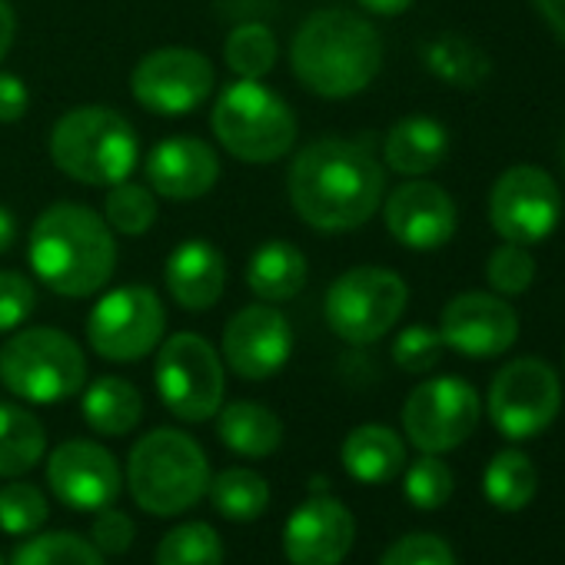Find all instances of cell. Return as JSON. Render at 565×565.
<instances>
[{
	"mask_svg": "<svg viewBox=\"0 0 565 565\" xmlns=\"http://www.w3.org/2000/svg\"><path fill=\"white\" fill-rule=\"evenodd\" d=\"M28 259L34 276L57 297H94L117 266L114 230L84 203H51L31 226Z\"/></svg>",
	"mask_w": 565,
	"mask_h": 565,
	"instance_id": "7a4b0ae2",
	"label": "cell"
},
{
	"mask_svg": "<svg viewBox=\"0 0 565 565\" xmlns=\"http://www.w3.org/2000/svg\"><path fill=\"white\" fill-rule=\"evenodd\" d=\"M210 130L216 143L243 163H273L282 160L297 143V117L290 104L263 81L236 77L216 94L210 110Z\"/></svg>",
	"mask_w": 565,
	"mask_h": 565,
	"instance_id": "8992f818",
	"label": "cell"
},
{
	"mask_svg": "<svg viewBox=\"0 0 565 565\" xmlns=\"http://www.w3.org/2000/svg\"><path fill=\"white\" fill-rule=\"evenodd\" d=\"M167 307L147 282L104 294L87 317V343L100 360L137 363L163 343Z\"/></svg>",
	"mask_w": 565,
	"mask_h": 565,
	"instance_id": "30bf717a",
	"label": "cell"
},
{
	"mask_svg": "<svg viewBox=\"0 0 565 565\" xmlns=\"http://www.w3.org/2000/svg\"><path fill=\"white\" fill-rule=\"evenodd\" d=\"M409 287L386 266H353L340 273L323 300L330 330L350 347H370L383 340L406 313Z\"/></svg>",
	"mask_w": 565,
	"mask_h": 565,
	"instance_id": "ba28073f",
	"label": "cell"
},
{
	"mask_svg": "<svg viewBox=\"0 0 565 565\" xmlns=\"http://www.w3.org/2000/svg\"><path fill=\"white\" fill-rule=\"evenodd\" d=\"M456 489V479H452V469L439 459V456H429L423 452V459H416L409 469H406V499L416 505V509H439L449 502Z\"/></svg>",
	"mask_w": 565,
	"mask_h": 565,
	"instance_id": "8d00e7d4",
	"label": "cell"
},
{
	"mask_svg": "<svg viewBox=\"0 0 565 565\" xmlns=\"http://www.w3.org/2000/svg\"><path fill=\"white\" fill-rule=\"evenodd\" d=\"M383 220L390 236L416 253H429L446 246L456 236V203L452 196L439 186L429 183L423 177H409L406 183H399L386 203H383Z\"/></svg>",
	"mask_w": 565,
	"mask_h": 565,
	"instance_id": "ac0fdd59",
	"label": "cell"
},
{
	"mask_svg": "<svg viewBox=\"0 0 565 565\" xmlns=\"http://www.w3.org/2000/svg\"><path fill=\"white\" fill-rule=\"evenodd\" d=\"M14 38H18V14L11 8V0H0V64L11 54Z\"/></svg>",
	"mask_w": 565,
	"mask_h": 565,
	"instance_id": "7bdbcfd3",
	"label": "cell"
},
{
	"mask_svg": "<svg viewBox=\"0 0 565 565\" xmlns=\"http://www.w3.org/2000/svg\"><path fill=\"white\" fill-rule=\"evenodd\" d=\"M479 393L459 376H436L419 383L403 406L406 439L429 456L459 449L479 426Z\"/></svg>",
	"mask_w": 565,
	"mask_h": 565,
	"instance_id": "4fadbf2b",
	"label": "cell"
},
{
	"mask_svg": "<svg viewBox=\"0 0 565 565\" xmlns=\"http://www.w3.org/2000/svg\"><path fill=\"white\" fill-rule=\"evenodd\" d=\"M423 64L433 77H439L443 84H449L456 90H479L492 74L486 51L476 47L472 41L459 38V34L433 38L423 47Z\"/></svg>",
	"mask_w": 565,
	"mask_h": 565,
	"instance_id": "83f0119b",
	"label": "cell"
},
{
	"mask_svg": "<svg viewBox=\"0 0 565 565\" xmlns=\"http://www.w3.org/2000/svg\"><path fill=\"white\" fill-rule=\"evenodd\" d=\"M356 4L370 14H380V18H399L416 4V0H356Z\"/></svg>",
	"mask_w": 565,
	"mask_h": 565,
	"instance_id": "f6af8a7d",
	"label": "cell"
},
{
	"mask_svg": "<svg viewBox=\"0 0 565 565\" xmlns=\"http://www.w3.org/2000/svg\"><path fill=\"white\" fill-rule=\"evenodd\" d=\"M127 489L150 515H180L210 489V459L180 429H153L127 456Z\"/></svg>",
	"mask_w": 565,
	"mask_h": 565,
	"instance_id": "5b68a950",
	"label": "cell"
},
{
	"mask_svg": "<svg viewBox=\"0 0 565 565\" xmlns=\"http://www.w3.org/2000/svg\"><path fill=\"white\" fill-rule=\"evenodd\" d=\"M47 452L44 423L14 403H0V479H18L31 472Z\"/></svg>",
	"mask_w": 565,
	"mask_h": 565,
	"instance_id": "4316f807",
	"label": "cell"
},
{
	"mask_svg": "<svg viewBox=\"0 0 565 565\" xmlns=\"http://www.w3.org/2000/svg\"><path fill=\"white\" fill-rule=\"evenodd\" d=\"M294 356V327L276 303H253L230 317L223 327V360L249 383L276 376Z\"/></svg>",
	"mask_w": 565,
	"mask_h": 565,
	"instance_id": "9a60e30c",
	"label": "cell"
},
{
	"mask_svg": "<svg viewBox=\"0 0 565 565\" xmlns=\"http://www.w3.org/2000/svg\"><path fill=\"white\" fill-rule=\"evenodd\" d=\"M216 433H220V439H223V446L230 452L246 456V459H266L282 443L279 416L273 409L253 403V399H239V403L220 406Z\"/></svg>",
	"mask_w": 565,
	"mask_h": 565,
	"instance_id": "d4e9b609",
	"label": "cell"
},
{
	"mask_svg": "<svg viewBox=\"0 0 565 565\" xmlns=\"http://www.w3.org/2000/svg\"><path fill=\"white\" fill-rule=\"evenodd\" d=\"M542 21L552 28V34L565 44V0H532Z\"/></svg>",
	"mask_w": 565,
	"mask_h": 565,
	"instance_id": "ee69618b",
	"label": "cell"
},
{
	"mask_svg": "<svg viewBox=\"0 0 565 565\" xmlns=\"http://www.w3.org/2000/svg\"><path fill=\"white\" fill-rule=\"evenodd\" d=\"M287 193L307 226L320 233H350L370 223L383 206L386 173L370 147L323 137L294 157Z\"/></svg>",
	"mask_w": 565,
	"mask_h": 565,
	"instance_id": "6da1fadb",
	"label": "cell"
},
{
	"mask_svg": "<svg viewBox=\"0 0 565 565\" xmlns=\"http://www.w3.org/2000/svg\"><path fill=\"white\" fill-rule=\"evenodd\" d=\"M14 239H18V216L8 206H0V253H8Z\"/></svg>",
	"mask_w": 565,
	"mask_h": 565,
	"instance_id": "bcb514c9",
	"label": "cell"
},
{
	"mask_svg": "<svg viewBox=\"0 0 565 565\" xmlns=\"http://www.w3.org/2000/svg\"><path fill=\"white\" fill-rule=\"evenodd\" d=\"M562 167H565V134H562Z\"/></svg>",
	"mask_w": 565,
	"mask_h": 565,
	"instance_id": "7dc6e473",
	"label": "cell"
},
{
	"mask_svg": "<svg viewBox=\"0 0 565 565\" xmlns=\"http://www.w3.org/2000/svg\"><path fill=\"white\" fill-rule=\"evenodd\" d=\"M11 565H104V552L74 532H47L24 542Z\"/></svg>",
	"mask_w": 565,
	"mask_h": 565,
	"instance_id": "836d02e7",
	"label": "cell"
},
{
	"mask_svg": "<svg viewBox=\"0 0 565 565\" xmlns=\"http://www.w3.org/2000/svg\"><path fill=\"white\" fill-rule=\"evenodd\" d=\"M47 486L64 505L77 512H97L114 505L124 486V472L107 446L90 439H67L47 459Z\"/></svg>",
	"mask_w": 565,
	"mask_h": 565,
	"instance_id": "e0dca14e",
	"label": "cell"
},
{
	"mask_svg": "<svg viewBox=\"0 0 565 565\" xmlns=\"http://www.w3.org/2000/svg\"><path fill=\"white\" fill-rule=\"evenodd\" d=\"M535 486H539L535 462L519 449H502L499 456H492V462L486 466V476H482L486 499L502 512L525 509L535 495Z\"/></svg>",
	"mask_w": 565,
	"mask_h": 565,
	"instance_id": "f1b7e54d",
	"label": "cell"
},
{
	"mask_svg": "<svg viewBox=\"0 0 565 565\" xmlns=\"http://www.w3.org/2000/svg\"><path fill=\"white\" fill-rule=\"evenodd\" d=\"M153 383L163 406L183 423H206L223 406L226 373L213 343L200 333H173L157 347Z\"/></svg>",
	"mask_w": 565,
	"mask_h": 565,
	"instance_id": "9c48e42d",
	"label": "cell"
},
{
	"mask_svg": "<svg viewBox=\"0 0 565 565\" xmlns=\"http://www.w3.org/2000/svg\"><path fill=\"white\" fill-rule=\"evenodd\" d=\"M486 409L505 439H532L545 433L562 409L558 373L535 356L512 360L492 376Z\"/></svg>",
	"mask_w": 565,
	"mask_h": 565,
	"instance_id": "8fae6325",
	"label": "cell"
},
{
	"mask_svg": "<svg viewBox=\"0 0 565 565\" xmlns=\"http://www.w3.org/2000/svg\"><path fill=\"white\" fill-rule=\"evenodd\" d=\"M143 170H147V186L157 196L183 203V200H200L216 186L220 157L206 140L177 134L150 150Z\"/></svg>",
	"mask_w": 565,
	"mask_h": 565,
	"instance_id": "ffe728a7",
	"label": "cell"
},
{
	"mask_svg": "<svg viewBox=\"0 0 565 565\" xmlns=\"http://www.w3.org/2000/svg\"><path fill=\"white\" fill-rule=\"evenodd\" d=\"M356 542L353 512L333 495H310L282 529V552L290 565H340Z\"/></svg>",
	"mask_w": 565,
	"mask_h": 565,
	"instance_id": "d6986e66",
	"label": "cell"
},
{
	"mask_svg": "<svg viewBox=\"0 0 565 565\" xmlns=\"http://www.w3.org/2000/svg\"><path fill=\"white\" fill-rule=\"evenodd\" d=\"M0 565H4V555H0Z\"/></svg>",
	"mask_w": 565,
	"mask_h": 565,
	"instance_id": "c3c4849f",
	"label": "cell"
},
{
	"mask_svg": "<svg viewBox=\"0 0 565 565\" xmlns=\"http://www.w3.org/2000/svg\"><path fill=\"white\" fill-rule=\"evenodd\" d=\"M137 539V525L124 509H97V519L90 525V542L104 552V555H124Z\"/></svg>",
	"mask_w": 565,
	"mask_h": 565,
	"instance_id": "60d3db41",
	"label": "cell"
},
{
	"mask_svg": "<svg viewBox=\"0 0 565 565\" xmlns=\"http://www.w3.org/2000/svg\"><path fill=\"white\" fill-rule=\"evenodd\" d=\"M297 81L327 100L363 94L383 67V41L376 28L343 8L313 11L290 44Z\"/></svg>",
	"mask_w": 565,
	"mask_h": 565,
	"instance_id": "3957f363",
	"label": "cell"
},
{
	"mask_svg": "<svg viewBox=\"0 0 565 565\" xmlns=\"http://www.w3.org/2000/svg\"><path fill=\"white\" fill-rule=\"evenodd\" d=\"M167 294L190 313L213 310L226 290V259L210 239H183L163 266Z\"/></svg>",
	"mask_w": 565,
	"mask_h": 565,
	"instance_id": "44dd1931",
	"label": "cell"
},
{
	"mask_svg": "<svg viewBox=\"0 0 565 565\" xmlns=\"http://www.w3.org/2000/svg\"><path fill=\"white\" fill-rule=\"evenodd\" d=\"M439 337L446 350L469 360H492L512 350L519 340V317L499 294L469 290L452 297L439 317Z\"/></svg>",
	"mask_w": 565,
	"mask_h": 565,
	"instance_id": "2e32d148",
	"label": "cell"
},
{
	"mask_svg": "<svg viewBox=\"0 0 565 565\" xmlns=\"http://www.w3.org/2000/svg\"><path fill=\"white\" fill-rule=\"evenodd\" d=\"M81 413L100 436H127L143 419V396L124 376H100L84 390Z\"/></svg>",
	"mask_w": 565,
	"mask_h": 565,
	"instance_id": "484cf974",
	"label": "cell"
},
{
	"mask_svg": "<svg viewBox=\"0 0 565 565\" xmlns=\"http://www.w3.org/2000/svg\"><path fill=\"white\" fill-rule=\"evenodd\" d=\"M104 220L110 230H117L124 236H143L157 223V193L143 183L120 180V183L107 186Z\"/></svg>",
	"mask_w": 565,
	"mask_h": 565,
	"instance_id": "d6a6232c",
	"label": "cell"
},
{
	"mask_svg": "<svg viewBox=\"0 0 565 565\" xmlns=\"http://www.w3.org/2000/svg\"><path fill=\"white\" fill-rule=\"evenodd\" d=\"M449 130L433 117H403L383 140V160L399 177H426L443 167Z\"/></svg>",
	"mask_w": 565,
	"mask_h": 565,
	"instance_id": "603a6c76",
	"label": "cell"
},
{
	"mask_svg": "<svg viewBox=\"0 0 565 565\" xmlns=\"http://www.w3.org/2000/svg\"><path fill=\"white\" fill-rule=\"evenodd\" d=\"M210 502L213 509L230 519V522H253L266 512L269 505V486L259 472L253 469H223L216 472V479L210 476Z\"/></svg>",
	"mask_w": 565,
	"mask_h": 565,
	"instance_id": "f546056e",
	"label": "cell"
},
{
	"mask_svg": "<svg viewBox=\"0 0 565 565\" xmlns=\"http://www.w3.org/2000/svg\"><path fill=\"white\" fill-rule=\"evenodd\" d=\"M340 459H343V469L356 482L383 486L406 469V446H403L399 433H393L390 426L366 423V426H356L343 439Z\"/></svg>",
	"mask_w": 565,
	"mask_h": 565,
	"instance_id": "cb8c5ba5",
	"label": "cell"
},
{
	"mask_svg": "<svg viewBox=\"0 0 565 565\" xmlns=\"http://www.w3.org/2000/svg\"><path fill=\"white\" fill-rule=\"evenodd\" d=\"M31 107V94L28 84L11 74V71H0V124H18Z\"/></svg>",
	"mask_w": 565,
	"mask_h": 565,
	"instance_id": "b9f144b4",
	"label": "cell"
},
{
	"mask_svg": "<svg viewBox=\"0 0 565 565\" xmlns=\"http://www.w3.org/2000/svg\"><path fill=\"white\" fill-rule=\"evenodd\" d=\"M0 383L24 403L54 406L84 390L87 356L71 333L28 327L0 350Z\"/></svg>",
	"mask_w": 565,
	"mask_h": 565,
	"instance_id": "52a82bcc",
	"label": "cell"
},
{
	"mask_svg": "<svg viewBox=\"0 0 565 565\" xmlns=\"http://www.w3.org/2000/svg\"><path fill=\"white\" fill-rule=\"evenodd\" d=\"M486 279L492 294L499 297H522L535 279V259L529 246H519V243L495 246L486 259Z\"/></svg>",
	"mask_w": 565,
	"mask_h": 565,
	"instance_id": "d590c367",
	"label": "cell"
},
{
	"mask_svg": "<svg viewBox=\"0 0 565 565\" xmlns=\"http://www.w3.org/2000/svg\"><path fill=\"white\" fill-rule=\"evenodd\" d=\"M380 565H456V555L446 539L433 532H413L396 539L383 552Z\"/></svg>",
	"mask_w": 565,
	"mask_h": 565,
	"instance_id": "ab89813d",
	"label": "cell"
},
{
	"mask_svg": "<svg viewBox=\"0 0 565 565\" xmlns=\"http://www.w3.org/2000/svg\"><path fill=\"white\" fill-rule=\"evenodd\" d=\"M443 337L439 330H429V327H406L396 340H393V363L403 370V373H429L436 370V363L443 360Z\"/></svg>",
	"mask_w": 565,
	"mask_h": 565,
	"instance_id": "74e56055",
	"label": "cell"
},
{
	"mask_svg": "<svg viewBox=\"0 0 565 565\" xmlns=\"http://www.w3.org/2000/svg\"><path fill=\"white\" fill-rule=\"evenodd\" d=\"M38 310L34 282L18 269H0V333L21 330Z\"/></svg>",
	"mask_w": 565,
	"mask_h": 565,
	"instance_id": "f35d334b",
	"label": "cell"
},
{
	"mask_svg": "<svg viewBox=\"0 0 565 565\" xmlns=\"http://www.w3.org/2000/svg\"><path fill=\"white\" fill-rule=\"evenodd\" d=\"M157 565H223V539L210 522H180L157 545Z\"/></svg>",
	"mask_w": 565,
	"mask_h": 565,
	"instance_id": "4dcf8cb0",
	"label": "cell"
},
{
	"mask_svg": "<svg viewBox=\"0 0 565 565\" xmlns=\"http://www.w3.org/2000/svg\"><path fill=\"white\" fill-rule=\"evenodd\" d=\"M216 90L210 57L193 47H157L143 54L130 74L134 100L157 117H186Z\"/></svg>",
	"mask_w": 565,
	"mask_h": 565,
	"instance_id": "7c38bea8",
	"label": "cell"
},
{
	"mask_svg": "<svg viewBox=\"0 0 565 565\" xmlns=\"http://www.w3.org/2000/svg\"><path fill=\"white\" fill-rule=\"evenodd\" d=\"M51 515L47 495L31 482H11L0 489V532L34 535Z\"/></svg>",
	"mask_w": 565,
	"mask_h": 565,
	"instance_id": "e575fe53",
	"label": "cell"
},
{
	"mask_svg": "<svg viewBox=\"0 0 565 565\" xmlns=\"http://www.w3.org/2000/svg\"><path fill=\"white\" fill-rule=\"evenodd\" d=\"M276 57H279V47L266 24H239L230 31L223 44L226 67L243 81H263L276 67Z\"/></svg>",
	"mask_w": 565,
	"mask_h": 565,
	"instance_id": "1f68e13d",
	"label": "cell"
},
{
	"mask_svg": "<svg viewBox=\"0 0 565 565\" xmlns=\"http://www.w3.org/2000/svg\"><path fill=\"white\" fill-rule=\"evenodd\" d=\"M558 220L562 193L542 167L515 163L489 190V223L505 243L535 246L555 233Z\"/></svg>",
	"mask_w": 565,
	"mask_h": 565,
	"instance_id": "5bb4252c",
	"label": "cell"
},
{
	"mask_svg": "<svg viewBox=\"0 0 565 565\" xmlns=\"http://www.w3.org/2000/svg\"><path fill=\"white\" fill-rule=\"evenodd\" d=\"M54 167L87 186L130 180L140 163V137L114 107H74L51 130Z\"/></svg>",
	"mask_w": 565,
	"mask_h": 565,
	"instance_id": "277c9868",
	"label": "cell"
},
{
	"mask_svg": "<svg viewBox=\"0 0 565 565\" xmlns=\"http://www.w3.org/2000/svg\"><path fill=\"white\" fill-rule=\"evenodd\" d=\"M310 263L290 239H266L246 263V287L259 303H290L303 294Z\"/></svg>",
	"mask_w": 565,
	"mask_h": 565,
	"instance_id": "7402d4cb",
	"label": "cell"
}]
</instances>
